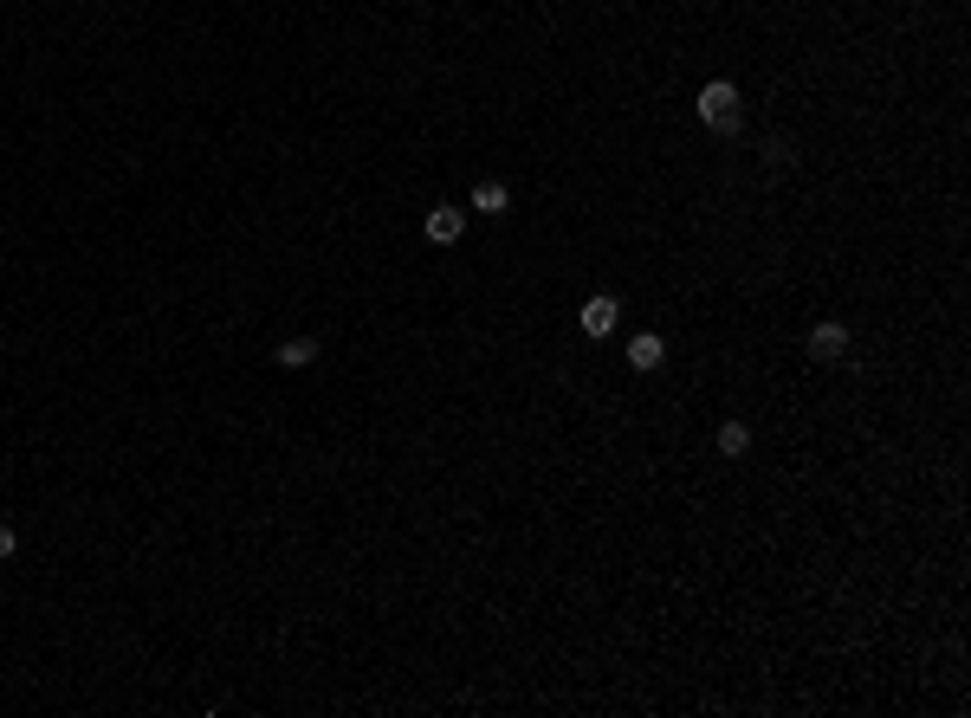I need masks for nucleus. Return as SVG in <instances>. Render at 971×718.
<instances>
[{
  "mask_svg": "<svg viewBox=\"0 0 971 718\" xmlns=\"http://www.w3.org/2000/svg\"><path fill=\"white\" fill-rule=\"evenodd\" d=\"M842 356H849V324L823 317V324L810 330V363H842Z\"/></svg>",
  "mask_w": 971,
  "mask_h": 718,
  "instance_id": "7ed1b4c3",
  "label": "nucleus"
},
{
  "mask_svg": "<svg viewBox=\"0 0 971 718\" xmlns=\"http://www.w3.org/2000/svg\"><path fill=\"white\" fill-rule=\"evenodd\" d=\"M505 207H512V195H505V182H480L473 188V214H486V220H499Z\"/></svg>",
  "mask_w": 971,
  "mask_h": 718,
  "instance_id": "6e6552de",
  "label": "nucleus"
},
{
  "mask_svg": "<svg viewBox=\"0 0 971 718\" xmlns=\"http://www.w3.org/2000/svg\"><path fill=\"white\" fill-rule=\"evenodd\" d=\"M661 363H667V337H654V330H641V337L628 343V369H635V376H654Z\"/></svg>",
  "mask_w": 971,
  "mask_h": 718,
  "instance_id": "20e7f679",
  "label": "nucleus"
},
{
  "mask_svg": "<svg viewBox=\"0 0 971 718\" xmlns=\"http://www.w3.org/2000/svg\"><path fill=\"white\" fill-rule=\"evenodd\" d=\"M700 123H706V130H738V91L726 85V78H713V85H706L700 91Z\"/></svg>",
  "mask_w": 971,
  "mask_h": 718,
  "instance_id": "f257e3e1",
  "label": "nucleus"
},
{
  "mask_svg": "<svg viewBox=\"0 0 971 718\" xmlns=\"http://www.w3.org/2000/svg\"><path fill=\"white\" fill-rule=\"evenodd\" d=\"M318 363V337H285L279 343V369H311Z\"/></svg>",
  "mask_w": 971,
  "mask_h": 718,
  "instance_id": "423d86ee",
  "label": "nucleus"
},
{
  "mask_svg": "<svg viewBox=\"0 0 971 718\" xmlns=\"http://www.w3.org/2000/svg\"><path fill=\"white\" fill-rule=\"evenodd\" d=\"M577 324H583V337H609L615 324H622V298H609V292H596V298H583V311H577Z\"/></svg>",
  "mask_w": 971,
  "mask_h": 718,
  "instance_id": "f03ea898",
  "label": "nucleus"
},
{
  "mask_svg": "<svg viewBox=\"0 0 971 718\" xmlns=\"http://www.w3.org/2000/svg\"><path fill=\"white\" fill-rule=\"evenodd\" d=\"M13 550H20V531H13V524H0V563H7Z\"/></svg>",
  "mask_w": 971,
  "mask_h": 718,
  "instance_id": "1a4fd4ad",
  "label": "nucleus"
},
{
  "mask_svg": "<svg viewBox=\"0 0 971 718\" xmlns=\"http://www.w3.org/2000/svg\"><path fill=\"white\" fill-rule=\"evenodd\" d=\"M719 453H726V460H745V453H751V427L745 421H719Z\"/></svg>",
  "mask_w": 971,
  "mask_h": 718,
  "instance_id": "0eeeda50",
  "label": "nucleus"
},
{
  "mask_svg": "<svg viewBox=\"0 0 971 718\" xmlns=\"http://www.w3.org/2000/svg\"><path fill=\"white\" fill-rule=\"evenodd\" d=\"M460 233H467V214H460V207H428V240L434 246H454Z\"/></svg>",
  "mask_w": 971,
  "mask_h": 718,
  "instance_id": "39448f33",
  "label": "nucleus"
}]
</instances>
